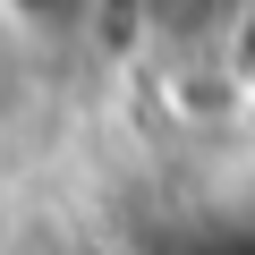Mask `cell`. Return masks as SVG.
Masks as SVG:
<instances>
[{
	"mask_svg": "<svg viewBox=\"0 0 255 255\" xmlns=\"http://www.w3.org/2000/svg\"><path fill=\"white\" fill-rule=\"evenodd\" d=\"M17 9H26V17H77L85 0H17Z\"/></svg>",
	"mask_w": 255,
	"mask_h": 255,
	"instance_id": "2",
	"label": "cell"
},
{
	"mask_svg": "<svg viewBox=\"0 0 255 255\" xmlns=\"http://www.w3.org/2000/svg\"><path fill=\"white\" fill-rule=\"evenodd\" d=\"M136 9H145V26L162 43H204V34H221L238 17V0H136Z\"/></svg>",
	"mask_w": 255,
	"mask_h": 255,
	"instance_id": "1",
	"label": "cell"
}]
</instances>
